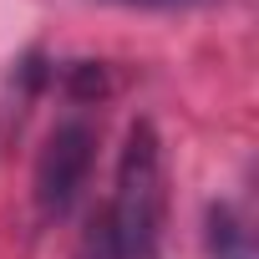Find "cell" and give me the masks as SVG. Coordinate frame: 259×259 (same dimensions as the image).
<instances>
[{
	"label": "cell",
	"instance_id": "2",
	"mask_svg": "<svg viewBox=\"0 0 259 259\" xmlns=\"http://www.w3.org/2000/svg\"><path fill=\"white\" fill-rule=\"evenodd\" d=\"M92 163H97V127L87 117H61L46 133L36 153V173H31V198L46 224H61L87 198Z\"/></svg>",
	"mask_w": 259,
	"mask_h": 259
},
{
	"label": "cell",
	"instance_id": "5",
	"mask_svg": "<svg viewBox=\"0 0 259 259\" xmlns=\"http://www.w3.org/2000/svg\"><path fill=\"white\" fill-rule=\"evenodd\" d=\"M107 6H127V11H193L208 0H107Z\"/></svg>",
	"mask_w": 259,
	"mask_h": 259
},
{
	"label": "cell",
	"instance_id": "4",
	"mask_svg": "<svg viewBox=\"0 0 259 259\" xmlns=\"http://www.w3.org/2000/svg\"><path fill=\"white\" fill-rule=\"evenodd\" d=\"M76 259H122L117 244H112V229H107V213H92L81 244H76Z\"/></svg>",
	"mask_w": 259,
	"mask_h": 259
},
{
	"label": "cell",
	"instance_id": "3",
	"mask_svg": "<svg viewBox=\"0 0 259 259\" xmlns=\"http://www.w3.org/2000/svg\"><path fill=\"white\" fill-rule=\"evenodd\" d=\"M208 249H213V259H254L249 229L239 224V213L229 203H213L208 208Z\"/></svg>",
	"mask_w": 259,
	"mask_h": 259
},
{
	"label": "cell",
	"instance_id": "1",
	"mask_svg": "<svg viewBox=\"0 0 259 259\" xmlns=\"http://www.w3.org/2000/svg\"><path fill=\"white\" fill-rule=\"evenodd\" d=\"M112 244L122 259H153L163 244V219H168V158L163 138L148 117H138L122 138L117 173H112V203L102 208Z\"/></svg>",
	"mask_w": 259,
	"mask_h": 259
}]
</instances>
